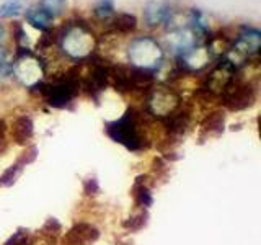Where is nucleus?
<instances>
[{
    "label": "nucleus",
    "mask_w": 261,
    "mask_h": 245,
    "mask_svg": "<svg viewBox=\"0 0 261 245\" xmlns=\"http://www.w3.org/2000/svg\"><path fill=\"white\" fill-rule=\"evenodd\" d=\"M152 121L145 111L129 106L118 119L106 122L105 133L129 152H142L152 145Z\"/></svg>",
    "instance_id": "f257e3e1"
},
{
    "label": "nucleus",
    "mask_w": 261,
    "mask_h": 245,
    "mask_svg": "<svg viewBox=\"0 0 261 245\" xmlns=\"http://www.w3.org/2000/svg\"><path fill=\"white\" fill-rule=\"evenodd\" d=\"M96 43L92 27L84 20H70L57 30V47L75 64L95 54Z\"/></svg>",
    "instance_id": "f03ea898"
},
{
    "label": "nucleus",
    "mask_w": 261,
    "mask_h": 245,
    "mask_svg": "<svg viewBox=\"0 0 261 245\" xmlns=\"http://www.w3.org/2000/svg\"><path fill=\"white\" fill-rule=\"evenodd\" d=\"M30 92L38 93L53 108H67L80 92V65H72L65 72L57 74L53 80H41L30 88Z\"/></svg>",
    "instance_id": "7ed1b4c3"
},
{
    "label": "nucleus",
    "mask_w": 261,
    "mask_h": 245,
    "mask_svg": "<svg viewBox=\"0 0 261 245\" xmlns=\"http://www.w3.org/2000/svg\"><path fill=\"white\" fill-rule=\"evenodd\" d=\"M259 47L261 31L256 27L243 24L239 28V33H237L230 47L225 53L224 61H227L237 70H240L245 65L259 61Z\"/></svg>",
    "instance_id": "20e7f679"
},
{
    "label": "nucleus",
    "mask_w": 261,
    "mask_h": 245,
    "mask_svg": "<svg viewBox=\"0 0 261 245\" xmlns=\"http://www.w3.org/2000/svg\"><path fill=\"white\" fill-rule=\"evenodd\" d=\"M258 98V77H247L237 70L235 79L220 95L219 105L228 111H243L255 105Z\"/></svg>",
    "instance_id": "39448f33"
},
{
    "label": "nucleus",
    "mask_w": 261,
    "mask_h": 245,
    "mask_svg": "<svg viewBox=\"0 0 261 245\" xmlns=\"http://www.w3.org/2000/svg\"><path fill=\"white\" fill-rule=\"evenodd\" d=\"M127 59L129 65L137 69L157 72L165 62V51L162 44L152 36H137L127 46Z\"/></svg>",
    "instance_id": "423d86ee"
},
{
    "label": "nucleus",
    "mask_w": 261,
    "mask_h": 245,
    "mask_svg": "<svg viewBox=\"0 0 261 245\" xmlns=\"http://www.w3.org/2000/svg\"><path fill=\"white\" fill-rule=\"evenodd\" d=\"M183 103L181 93L173 85L168 84H155L145 95V108L144 111L153 119H163L175 110H178Z\"/></svg>",
    "instance_id": "0eeeda50"
},
{
    "label": "nucleus",
    "mask_w": 261,
    "mask_h": 245,
    "mask_svg": "<svg viewBox=\"0 0 261 245\" xmlns=\"http://www.w3.org/2000/svg\"><path fill=\"white\" fill-rule=\"evenodd\" d=\"M43 76H46L44 61L30 47H16V56L12 61V77L30 90L41 80H44Z\"/></svg>",
    "instance_id": "6e6552de"
},
{
    "label": "nucleus",
    "mask_w": 261,
    "mask_h": 245,
    "mask_svg": "<svg viewBox=\"0 0 261 245\" xmlns=\"http://www.w3.org/2000/svg\"><path fill=\"white\" fill-rule=\"evenodd\" d=\"M237 76V69L232 67L227 61L220 59L216 62L206 76L201 77L199 87H198V96H201L204 102L216 100L219 102L220 95L225 92V88L230 85V82Z\"/></svg>",
    "instance_id": "1a4fd4ad"
},
{
    "label": "nucleus",
    "mask_w": 261,
    "mask_h": 245,
    "mask_svg": "<svg viewBox=\"0 0 261 245\" xmlns=\"http://www.w3.org/2000/svg\"><path fill=\"white\" fill-rule=\"evenodd\" d=\"M194 118V103L193 102H183L178 110H175L167 118L159 121L167 139H178L188 133V129L193 125Z\"/></svg>",
    "instance_id": "9d476101"
},
{
    "label": "nucleus",
    "mask_w": 261,
    "mask_h": 245,
    "mask_svg": "<svg viewBox=\"0 0 261 245\" xmlns=\"http://www.w3.org/2000/svg\"><path fill=\"white\" fill-rule=\"evenodd\" d=\"M100 239V231L92 223H80L73 224L67 232H64L59 239L61 245H92Z\"/></svg>",
    "instance_id": "9b49d317"
},
{
    "label": "nucleus",
    "mask_w": 261,
    "mask_h": 245,
    "mask_svg": "<svg viewBox=\"0 0 261 245\" xmlns=\"http://www.w3.org/2000/svg\"><path fill=\"white\" fill-rule=\"evenodd\" d=\"M171 10H173V7L167 0H149L142 10V18L145 27L159 28L162 24H165Z\"/></svg>",
    "instance_id": "f8f14e48"
},
{
    "label": "nucleus",
    "mask_w": 261,
    "mask_h": 245,
    "mask_svg": "<svg viewBox=\"0 0 261 245\" xmlns=\"http://www.w3.org/2000/svg\"><path fill=\"white\" fill-rule=\"evenodd\" d=\"M134 204L139 209H149L153 203L152 194V177L150 175H139L134 180L133 190H130Z\"/></svg>",
    "instance_id": "ddd939ff"
},
{
    "label": "nucleus",
    "mask_w": 261,
    "mask_h": 245,
    "mask_svg": "<svg viewBox=\"0 0 261 245\" xmlns=\"http://www.w3.org/2000/svg\"><path fill=\"white\" fill-rule=\"evenodd\" d=\"M33 134H35V122L28 114H20L16 116L10 126L12 141L18 145H30Z\"/></svg>",
    "instance_id": "4468645a"
},
{
    "label": "nucleus",
    "mask_w": 261,
    "mask_h": 245,
    "mask_svg": "<svg viewBox=\"0 0 261 245\" xmlns=\"http://www.w3.org/2000/svg\"><path fill=\"white\" fill-rule=\"evenodd\" d=\"M225 113L222 110H212L201 122V139L217 137L224 133Z\"/></svg>",
    "instance_id": "2eb2a0df"
},
{
    "label": "nucleus",
    "mask_w": 261,
    "mask_h": 245,
    "mask_svg": "<svg viewBox=\"0 0 261 245\" xmlns=\"http://www.w3.org/2000/svg\"><path fill=\"white\" fill-rule=\"evenodd\" d=\"M137 28V16L134 13L121 12L114 13V16L108 23V31L110 35H130Z\"/></svg>",
    "instance_id": "dca6fc26"
},
{
    "label": "nucleus",
    "mask_w": 261,
    "mask_h": 245,
    "mask_svg": "<svg viewBox=\"0 0 261 245\" xmlns=\"http://www.w3.org/2000/svg\"><path fill=\"white\" fill-rule=\"evenodd\" d=\"M24 18H27V23L30 24V27H33L41 33H46V31L51 30L53 21H54V18H51L43 8L38 7V4L27 8V12H24Z\"/></svg>",
    "instance_id": "f3484780"
},
{
    "label": "nucleus",
    "mask_w": 261,
    "mask_h": 245,
    "mask_svg": "<svg viewBox=\"0 0 261 245\" xmlns=\"http://www.w3.org/2000/svg\"><path fill=\"white\" fill-rule=\"evenodd\" d=\"M61 235H62V224L56 217H49L39 231L41 240H43V243H46V245L57 243L61 239Z\"/></svg>",
    "instance_id": "a211bd4d"
},
{
    "label": "nucleus",
    "mask_w": 261,
    "mask_h": 245,
    "mask_svg": "<svg viewBox=\"0 0 261 245\" xmlns=\"http://www.w3.org/2000/svg\"><path fill=\"white\" fill-rule=\"evenodd\" d=\"M114 13H116L114 0H98L93 7V16L101 23H110Z\"/></svg>",
    "instance_id": "6ab92c4d"
},
{
    "label": "nucleus",
    "mask_w": 261,
    "mask_h": 245,
    "mask_svg": "<svg viewBox=\"0 0 261 245\" xmlns=\"http://www.w3.org/2000/svg\"><path fill=\"white\" fill-rule=\"evenodd\" d=\"M24 10V0H5L0 5V18H16Z\"/></svg>",
    "instance_id": "aec40b11"
},
{
    "label": "nucleus",
    "mask_w": 261,
    "mask_h": 245,
    "mask_svg": "<svg viewBox=\"0 0 261 245\" xmlns=\"http://www.w3.org/2000/svg\"><path fill=\"white\" fill-rule=\"evenodd\" d=\"M38 7L43 8L51 18H57L67 10V0H39Z\"/></svg>",
    "instance_id": "412c9836"
},
{
    "label": "nucleus",
    "mask_w": 261,
    "mask_h": 245,
    "mask_svg": "<svg viewBox=\"0 0 261 245\" xmlns=\"http://www.w3.org/2000/svg\"><path fill=\"white\" fill-rule=\"evenodd\" d=\"M147 219H149L147 209H139L136 214L127 217L124 223H122V227H124L126 231H129V232H137V231H141L142 227H145Z\"/></svg>",
    "instance_id": "4be33fe9"
},
{
    "label": "nucleus",
    "mask_w": 261,
    "mask_h": 245,
    "mask_svg": "<svg viewBox=\"0 0 261 245\" xmlns=\"http://www.w3.org/2000/svg\"><path fill=\"white\" fill-rule=\"evenodd\" d=\"M23 167H27V165H24V162L21 159H18L13 165L8 167L4 174L0 175V186H12L16 182V178L20 177Z\"/></svg>",
    "instance_id": "5701e85b"
},
{
    "label": "nucleus",
    "mask_w": 261,
    "mask_h": 245,
    "mask_svg": "<svg viewBox=\"0 0 261 245\" xmlns=\"http://www.w3.org/2000/svg\"><path fill=\"white\" fill-rule=\"evenodd\" d=\"M12 35H13V41L16 47H28L27 46V31H24L23 24L20 21H15L12 24Z\"/></svg>",
    "instance_id": "b1692460"
},
{
    "label": "nucleus",
    "mask_w": 261,
    "mask_h": 245,
    "mask_svg": "<svg viewBox=\"0 0 261 245\" xmlns=\"http://www.w3.org/2000/svg\"><path fill=\"white\" fill-rule=\"evenodd\" d=\"M84 193L87 196H95L100 193V183L96 178H87L84 180Z\"/></svg>",
    "instance_id": "393cba45"
},
{
    "label": "nucleus",
    "mask_w": 261,
    "mask_h": 245,
    "mask_svg": "<svg viewBox=\"0 0 261 245\" xmlns=\"http://www.w3.org/2000/svg\"><path fill=\"white\" fill-rule=\"evenodd\" d=\"M12 76V61L7 59V54H0V80Z\"/></svg>",
    "instance_id": "a878e982"
},
{
    "label": "nucleus",
    "mask_w": 261,
    "mask_h": 245,
    "mask_svg": "<svg viewBox=\"0 0 261 245\" xmlns=\"http://www.w3.org/2000/svg\"><path fill=\"white\" fill-rule=\"evenodd\" d=\"M7 125L4 119H0V144H5V139H7Z\"/></svg>",
    "instance_id": "bb28decb"
},
{
    "label": "nucleus",
    "mask_w": 261,
    "mask_h": 245,
    "mask_svg": "<svg viewBox=\"0 0 261 245\" xmlns=\"http://www.w3.org/2000/svg\"><path fill=\"white\" fill-rule=\"evenodd\" d=\"M4 36H5V28L4 24L0 23V46H2V41H4Z\"/></svg>",
    "instance_id": "cd10ccee"
}]
</instances>
